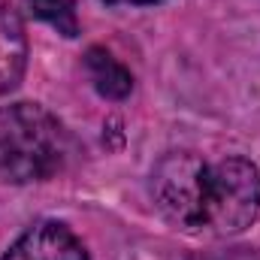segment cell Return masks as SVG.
Instances as JSON below:
<instances>
[{"instance_id": "ba28073f", "label": "cell", "mask_w": 260, "mask_h": 260, "mask_svg": "<svg viewBox=\"0 0 260 260\" xmlns=\"http://www.w3.org/2000/svg\"><path fill=\"white\" fill-rule=\"evenodd\" d=\"M106 3H157V0H106Z\"/></svg>"}, {"instance_id": "7a4b0ae2", "label": "cell", "mask_w": 260, "mask_h": 260, "mask_svg": "<svg viewBox=\"0 0 260 260\" xmlns=\"http://www.w3.org/2000/svg\"><path fill=\"white\" fill-rule=\"evenodd\" d=\"M70 136L40 103L0 106V179L12 185L46 182L64 170Z\"/></svg>"}, {"instance_id": "277c9868", "label": "cell", "mask_w": 260, "mask_h": 260, "mask_svg": "<svg viewBox=\"0 0 260 260\" xmlns=\"http://www.w3.org/2000/svg\"><path fill=\"white\" fill-rule=\"evenodd\" d=\"M27 67V34L18 9L0 0V94H9Z\"/></svg>"}, {"instance_id": "52a82bcc", "label": "cell", "mask_w": 260, "mask_h": 260, "mask_svg": "<svg viewBox=\"0 0 260 260\" xmlns=\"http://www.w3.org/2000/svg\"><path fill=\"white\" fill-rule=\"evenodd\" d=\"M209 260H260V251L251 245H233V248H221L209 254Z\"/></svg>"}, {"instance_id": "8992f818", "label": "cell", "mask_w": 260, "mask_h": 260, "mask_svg": "<svg viewBox=\"0 0 260 260\" xmlns=\"http://www.w3.org/2000/svg\"><path fill=\"white\" fill-rule=\"evenodd\" d=\"M24 6L46 24H52L58 34L76 37L79 34V15L76 0H24Z\"/></svg>"}, {"instance_id": "3957f363", "label": "cell", "mask_w": 260, "mask_h": 260, "mask_svg": "<svg viewBox=\"0 0 260 260\" xmlns=\"http://www.w3.org/2000/svg\"><path fill=\"white\" fill-rule=\"evenodd\" d=\"M3 260H91L79 236L61 221H40L24 230Z\"/></svg>"}, {"instance_id": "5b68a950", "label": "cell", "mask_w": 260, "mask_h": 260, "mask_svg": "<svg viewBox=\"0 0 260 260\" xmlns=\"http://www.w3.org/2000/svg\"><path fill=\"white\" fill-rule=\"evenodd\" d=\"M85 70H88V76H91L97 94L106 97V100H124L130 91H133V76H130V70L121 64L118 58H112L106 49H100V46L88 49V55H85Z\"/></svg>"}, {"instance_id": "6da1fadb", "label": "cell", "mask_w": 260, "mask_h": 260, "mask_svg": "<svg viewBox=\"0 0 260 260\" xmlns=\"http://www.w3.org/2000/svg\"><path fill=\"white\" fill-rule=\"evenodd\" d=\"M160 215L191 236H236L260 215V170L248 157L218 160L200 151H170L151 170Z\"/></svg>"}]
</instances>
